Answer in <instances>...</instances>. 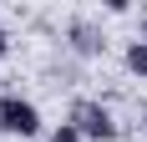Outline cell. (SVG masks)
Instances as JSON below:
<instances>
[{
    "mask_svg": "<svg viewBox=\"0 0 147 142\" xmlns=\"http://www.w3.org/2000/svg\"><path fill=\"white\" fill-rule=\"evenodd\" d=\"M66 122H71L86 142H112L117 137V117H112V107L96 101V97H76L71 112H66Z\"/></svg>",
    "mask_w": 147,
    "mask_h": 142,
    "instance_id": "obj_1",
    "label": "cell"
},
{
    "mask_svg": "<svg viewBox=\"0 0 147 142\" xmlns=\"http://www.w3.org/2000/svg\"><path fill=\"white\" fill-rule=\"evenodd\" d=\"M66 41H71V51H76V56H102V51H107V41H102V30L91 26L86 15H76L71 26H66Z\"/></svg>",
    "mask_w": 147,
    "mask_h": 142,
    "instance_id": "obj_3",
    "label": "cell"
},
{
    "mask_svg": "<svg viewBox=\"0 0 147 142\" xmlns=\"http://www.w3.org/2000/svg\"><path fill=\"white\" fill-rule=\"evenodd\" d=\"M5 51H10V36H5V26H0V61H5Z\"/></svg>",
    "mask_w": 147,
    "mask_h": 142,
    "instance_id": "obj_6",
    "label": "cell"
},
{
    "mask_svg": "<svg viewBox=\"0 0 147 142\" xmlns=\"http://www.w3.org/2000/svg\"><path fill=\"white\" fill-rule=\"evenodd\" d=\"M0 132H5V137H41V112H36V101L15 97V91H0Z\"/></svg>",
    "mask_w": 147,
    "mask_h": 142,
    "instance_id": "obj_2",
    "label": "cell"
},
{
    "mask_svg": "<svg viewBox=\"0 0 147 142\" xmlns=\"http://www.w3.org/2000/svg\"><path fill=\"white\" fill-rule=\"evenodd\" d=\"M51 142H86V137H81V132H76V127H71V122H61V127H56V132H51Z\"/></svg>",
    "mask_w": 147,
    "mask_h": 142,
    "instance_id": "obj_5",
    "label": "cell"
},
{
    "mask_svg": "<svg viewBox=\"0 0 147 142\" xmlns=\"http://www.w3.org/2000/svg\"><path fill=\"white\" fill-rule=\"evenodd\" d=\"M142 41H147V10H142Z\"/></svg>",
    "mask_w": 147,
    "mask_h": 142,
    "instance_id": "obj_7",
    "label": "cell"
},
{
    "mask_svg": "<svg viewBox=\"0 0 147 142\" xmlns=\"http://www.w3.org/2000/svg\"><path fill=\"white\" fill-rule=\"evenodd\" d=\"M127 71L147 81V41H142V36H137V41H127Z\"/></svg>",
    "mask_w": 147,
    "mask_h": 142,
    "instance_id": "obj_4",
    "label": "cell"
}]
</instances>
